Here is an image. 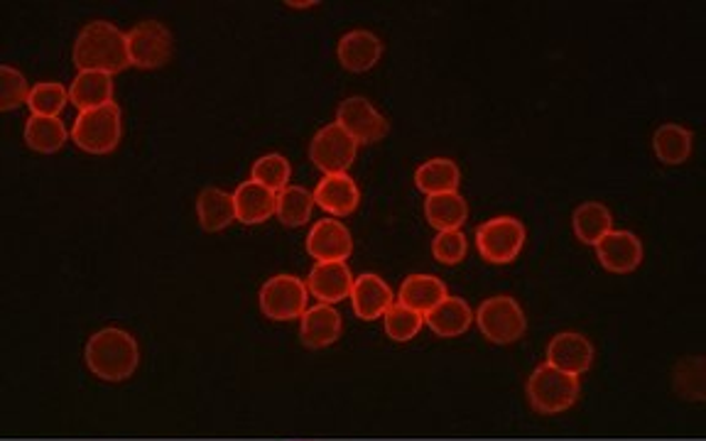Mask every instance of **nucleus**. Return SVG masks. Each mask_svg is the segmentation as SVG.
<instances>
[{"mask_svg":"<svg viewBox=\"0 0 706 441\" xmlns=\"http://www.w3.org/2000/svg\"><path fill=\"white\" fill-rule=\"evenodd\" d=\"M594 343L579 331H562L547 345V363L576 378L594 365Z\"/></svg>","mask_w":706,"mask_h":441,"instance_id":"nucleus-11","label":"nucleus"},{"mask_svg":"<svg viewBox=\"0 0 706 441\" xmlns=\"http://www.w3.org/2000/svg\"><path fill=\"white\" fill-rule=\"evenodd\" d=\"M458 182H462V172H458L456 162L444 160V158L422 162L415 172V184L420 192L427 197L456 192Z\"/></svg>","mask_w":706,"mask_h":441,"instance_id":"nucleus-26","label":"nucleus"},{"mask_svg":"<svg viewBox=\"0 0 706 441\" xmlns=\"http://www.w3.org/2000/svg\"><path fill=\"white\" fill-rule=\"evenodd\" d=\"M84 359L89 371L103 383H123L138 371L140 349L125 329L105 327L89 339Z\"/></svg>","mask_w":706,"mask_h":441,"instance_id":"nucleus-1","label":"nucleus"},{"mask_svg":"<svg viewBox=\"0 0 706 441\" xmlns=\"http://www.w3.org/2000/svg\"><path fill=\"white\" fill-rule=\"evenodd\" d=\"M69 101L81 111H93L113 103V79L101 71H79V77L69 87Z\"/></svg>","mask_w":706,"mask_h":441,"instance_id":"nucleus-21","label":"nucleus"},{"mask_svg":"<svg viewBox=\"0 0 706 441\" xmlns=\"http://www.w3.org/2000/svg\"><path fill=\"white\" fill-rule=\"evenodd\" d=\"M233 207H235V221H241L245 225H258L275 213L278 194L270 192V189H265L263 184L249 180L235 189Z\"/></svg>","mask_w":706,"mask_h":441,"instance_id":"nucleus-19","label":"nucleus"},{"mask_svg":"<svg viewBox=\"0 0 706 441\" xmlns=\"http://www.w3.org/2000/svg\"><path fill=\"white\" fill-rule=\"evenodd\" d=\"M525 245V225L513 217H498L478 225L476 248L491 265H511Z\"/></svg>","mask_w":706,"mask_h":441,"instance_id":"nucleus-6","label":"nucleus"},{"mask_svg":"<svg viewBox=\"0 0 706 441\" xmlns=\"http://www.w3.org/2000/svg\"><path fill=\"white\" fill-rule=\"evenodd\" d=\"M425 217L440 233L442 231H458L468 219L466 199L458 192L427 197Z\"/></svg>","mask_w":706,"mask_h":441,"instance_id":"nucleus-27","label":"nucleus"},{"mask_svg":"<svg viewBox=\"0 0 706 441\" xmlns=\"http://www.w3.org/2000/svg\"><path fill=\"white\" fill-rule=\"evenodd\" d=\"M359 142L353 140L344 128L336 123L324 126L312 138L310 158L326 174H346L349 167L356 160Z\"/></svg>","mask_w":706,"mask_h":441,"instance_id":"nucleus-9","label":"nucleus"},{"mask_svg":"<svg viewBox=\"0 0 706 441\" xmlns=\"http://www.w3.org/2000/svg\"><path fill=\"white\" fill-rule=\"evenodd\" d=\"M393 302H395L393 290L387 288V282L383 278L373 275V272H366V275L353 280L351 307H353V314H356L359 319L363 321L381 319Z\"/></svg>","mask_w":706,"mask_h":441,"instance_id":"nucleus-15","label":"nucleus"},{"mask_svg":"<svg viewBox=\"0 0 706 441\" xmlns=\"http://www.w3.org/2000/svg\"><path fill=\"white\" fill-rule=\"evenodd\" d=\"M261 312L273 321H294L307 312V284L294 275H275L261 288Z\"/></svg>","mask_w":706,"mask_h":441,"instance_id":"nucleus-7","label":"nucleus"},{"mask_svg":"<svg viewBox=\"0 0 706 441\" xmlns=\"http://www.w3.org/2000/svg\"><path fill=\"white\" fill-rule=\"evenodd\" d=\"M446 284L434 275H410L400 284L397 302L420 314H430L434 307L446 300Z\"/></svg>","mask_w":706,"mask_h":441,"instance_id":"nucleus-22","label":"nucleus"},{"mask_svg":"<svg viewBox=\"0 0 706 441\" xmlns=\"http://www.w3.org/2000/svg\"><path fill=\"white\" fill-rule=\"evenodd\" d=\"M336 126L344 128L356 142H375L391 130L387 118L363 97H351L339 103Z\"/></svg>","mask_w":706,"mask_h":441,"instance_id":"nucleus-10","label":"nucleus"},{"mask_svg":"<svg viewBox=\"0 0 706 441\" xmlns=\"http://www.w3.org/2000/svg\"><path fill=\"white\" fill-rule=\"evenodd\" d=\"M0 83H3V89H0V111H13L30 99L32 89L28 87L26 77L10 64L0 67Z\"/></svg>","mask_w":706,"mask_h":441,"instance_id":"nucleus-33","label":"nucleus"},{"mask_svg":"<svg viewBox=\"0 0 706 441\" xmlns=\"http://www.w3.org/2000/svg\"><path fill=\"white\" fill-rule=\"evenodd\" d=\"M341 337V314L332 304H314L302 314L300 339L310 349H326Z\"/></svg>","mask_w":706,"mask_h":441,"instance_id":"nucleus-18","label":"nucleus"},{"mask_svg":"<svg viewBox=\"0 0 706 441\" xmlns=\"http://www.w3.org/2000/svg\"><path fill=\"white\" fill-rule=\"evenodd\" d=\"M307 253L316 262H346L353 253V235L341 221H316L307 233Z\"/></svg>","mask_w":706,"mask_h":441,"instance_id":"nucleus-13","label":"nucleus"},{"mask_svg":"<svg viewBox=\"0 0 706 441\" xmlns=\"http://www.w3.org/2000/svg\"><path fill=\"white\" fill-rule=\"evenodd\" d=\"M481 333L498 345H508L521 341L527 331V319L523 307L517 304L513 297H491V300L481 302L478 312L474 314Z\"/></svg>","mask_w":706,"mask_h":441,"instance_id":"nucleus-5","label":"nucleus"},{"mask_svg":"<svg viewBox=\"0 0 706 441\" xmlns=\"http://www.w3.org/2000/svg\"><path fill=\"white\" fill-rule=\"evenodd\" d=\"M692 148H694L692 130H687L679 123H663L653 136V150L657 154V160L667 167L685 164L692 158Z\"/></svg>","mask_w":706,"mask_h":441,"instance_id":"nucleus-24","label":"nucleus"},{"mask_svg":"<svg viewBox=\"0 0 706 441\" xmlns=\"http://www.w3.org/2000/svg\"><path fill=\"white\" fill-rule=\"evenodd\" d=\"M425 324L437 333V337L454 339L471 329V324H474V312H471V307L462 297H446V300L434 307L430 314H425Z\"/></svg>","mask_w":706,"mask_h":441,"instance_id":"nucleus-20","label":"nucleus"},{"mask_svg":"<svg viewBox=\"0 0 706 441\" xmlns=\"http://www.w3.org/2000/svg\"><path fill=\"white\" fill-rule=\"evenodd\" d=\"M196 217L199 225L206 233H219L235 221V207H233V194L223 192L216 187H206L196 199Z\"/></svg>","mask_w":706,"mask_h":441,"instance_id":"nucleus-23","label":"nucleus"},{"mask_svg":"<svg viewBox=\"0 0 706 441\" xmlns=\"http://www.w3.org/2000/svg\"><path fill=\"white\" fill-rule=\"evenodd\" d=\"M314 204L332 217H349L361 204L359 184L349 174H326L314 189Z\"/></svg>","mask_w":706,"mask_h":441,"instance_id":"nucleus-17","label":"nucleus"},{"mask_svg":"<svg viewBox=\"0 0 706 441\" xmlns=\"http://www.w3.org/2000/svg\"><path fill=\"white\" fill-rule=\"evenodd\" d=\"M468 241L462 231H442L432 241V255L437 258L442 265H458L466 258Z\"/></svg>","mask_w":706,"mask_h":441,"instance_id":"nucleus-34","label":"nucleus"},{"mask_svg":"<svg viewBox=\"0 0 706 441\" xmlns=\"http://www.w3.org/2000/svg\"><path fill=\"white\" fill-rule=\"evenodd\" d=\"M304 284H307V292L314 294L322 304L334 307L351 297L353 278L346 262H320V265H314Z\"/></svg>","mask_w":706,"mask_h":441,"instance_id":"nucleus-16","label":"nucleus"},{"mask_svg":"<svg viewBox=\"0 0 706 441\" xmlns=\"http://www.w3.org/2000/svg\"><path fill=\"white\" fill-rule=\"evenodd\" d=\"M594 248L602 268L614 275H628L643 262V243L631 231H611Z\"/></svg>","mask_w":706,"mask_h":441,"instance_id":"nucleus-12","label":"nucleus"},{"mask_svg":"<svg viewBox=\"0 0 706 441\" xmlns=\"http://www.w3.org/2000/svg\"><path fill=\"white\" fill-rule=\"evenodd\" d=\"M69 101V91L62 87V83L54 81H44L32 87L28 106L32 116H47V118H57L62 113V109Z\"/></svg>","mask_w":706,"mask_h":441,"instance_id":"nucleus-32","label":"nucleus"},{"mask_svg":"<svg viewBox=\"0 0 706 441\" xmlns=\"http://www.w3.org/2000/svg\"><path fill=\"white\" fill-rule=\"evenodd\" d=\"M574 233L586 245H596L606 233L614 231V217L602 201H584L574 209L572 217Z\"/></svg>","mask_w":706,"mask_h":441,"instance_id":"nucleus-25","label":"nucleus"},{"mask_svg":"<svg viewBox=\"0 0 706 441\" xmlns=\"http://www.w3.org/2000/svg\"><path fill=\"white\" fill-rule=\"evenodd\" d=\"M383 327L393 341L407 343L417 337L422 327H425V314H420L415 312V309H410L400 302H393L383 314Z\"/></svg>","mask_w":706,"mask_h":441,"instance_id":"nucleus-30","label":"nucleus"},{"mask_svg":"<svg viewBox=\"0 0 706 441\" xmlns=\"http://www.w3.org/2000/svg\"><path fill=\"white\" fill-rule=\"evenodd\" d=\"M336 57L351 74H366L383 57V42L371 30H351L339 40Z\"/></svg>","mask_w":706,"mask_h":441,"instance_id":"nucleus-14","label":"nucleus"},{"mask_svg":"<svg viewBox=\"0 0 706 441\" xmlns=\"http://www.w3.org/2000/svg\"><path fill=\"white\" fill-rule=\"evenodd\" d=\"M67 138H69V133L59 118L30 116V121L26 123V142L32 152L52 154V152L64 148Z\"/></svg>","mask_w":706,"mask_h":441,"instance_id":"nucleus-28","label":"nucleus"},{"mask_svg":"<svg viewBox=\"0 0 706 441\" xmlns=\"http://www.w3.org/2000/svg\"><path fill=\"white\" fill-rule=\"evenodd\" d=\"M128 57L138 69H160L172 57V34L158 20H145L128 32Z\"/></svg>","mask_w":706,"mask_h":441,"instance_id":"nucleus-8","label":"nucleus"},{"mask_svg":"<svg viewBox=\"0 0 706 441\" xmlns=\"http://www.w3.org/2000/svg\"><path fill=\"white\" fill-rule=\"evenodd\" d=\"M123 136V116L118 103L101 106L93 111H81L72 128V140L77 148L89 154H109L118 148Z\"/></svg>","mask_w":706,"mask_h":441,"instance_id":"nucleus-4","label":"nucleus"},{"mask_svg":"<svg viewBox=\"0 0 706 441\" xmlns=\"http://www.w3.org/2000/svg\"><path fill=\"white\" fill-rule=\"evenodd\" d=\"M290 174H292L290 162L282 158V154L270 152V154H263L261 160H255L251 170V180L263 184L273 194H280L282 189L290 187Z\"/></svg>","mask_w":706,"mask_h":441,"instance_id":"nucleus-31","label":"nucleus"},{"mask_svg":"<svg viewBox=\"0 0 706 441\" xmlns=\"http://www.w3.org/2000/svg\"><path fill=\"white\" fill-rule=\"evenodd\" d=\"M525 392L530 408L537 414H559L564 410H569L572 404L579 400L582 385L576 375L562 373L549 363H543L530 373Z\"/></svg>","mask_w":706,"mask_h":441,"instance_id":"nucleus-3","label":"nucleus"},{"mask_svg":"<svg viewBox=\"0 0 706 441\" xmlns=\"http://www.w3.org/2000/svg\"><path fill=\"white\" fill-rule=\"evenodd\" d=\"M314 209V194H310L304 187H285L278 194V207L275 217L280 219L282 225H290V229H300V225L310 223Z\"/></svg>","mask_w":706,"mask_h":441,"instance_id":"nucleus-29","label":"nucleus"},{"mask_svg":"<svg viewBox=\"0 0 706 441\" xmlns=\"http://www.w3.org/2000/svg\"><path fill=\"white\" fill-rule=\"evenodd\" d=\"M74 64L81 71H101V74H118L128 69L131 67L128 34L105 20L89 22L77 38Z\"/></svg>","mask_w":706,"mask_h":441,"instance_id":"nucleus-2","label":"nucleus"}]
</instances>
